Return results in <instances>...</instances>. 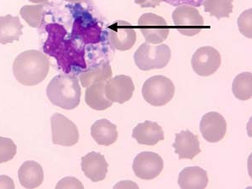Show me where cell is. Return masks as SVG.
Instances as JSON below:
<instances>
[{
	"label": "cell",
	"mask_w": 252,
	"mask_h": 189,
	"mask_svg": "<svg viewBox=\"0 0 252 189\" xmlns=\"http://www.w3.org/2000/svg\"><path fill=\"white\" fill-rule=\"evenodd\" d=\"M48 37L44 43L43 52L57 60L59 68L66 74L74 69H87L85 48L69 35L64 26L60 24L46 25Z\"/></svg>",
	"instance_id": "obj_1"
},
{
	"label": "cell",
	"mask_w": 252,
	"mask_h": 189,
	"mask_svg": "<svg viewBox=\"0 0 252 189\" xmlns=\"http://www.w3.org/2000/svg\"><path fill=\"white\" fill-rule=\"evenodd\" d=\"M49 69L48 58L37 50H28L20 53L13 64L14 76L25 86H34L43 82Z\"/></svg>",
	"instance_id": "obj_2"
},
{
	"label": "cell",
	"mask_w": 252,
	"mask_h": 189,
	"mask_svg": "<svg viewBox=\"0 0 252 189\" xmlns=\"http://www.w3.org/2000/svg\"><path fill=\"white\" fill-rule=\"evenodd\" d=\"M46 95L56 106L66 110L74 109L80 103L79 81L73 75H58L49 83Z\"/></svg>",
	"instance_id": "obj_3"
},
{
	"label": "cell",
	"mask_w": 252,
	"mask_h": 189,
	"mask_svg": "<svg viewBox=\"0 0 252 189\" xmlns=\"http://www.w3.org/2000/svg\"><path fill=\"white\" fill-rule=\"evenodd\" d=\"M68 7L74 20L71 37L83 46L99 43L102 40V28L97 20L78 3Z\"/></svg>",
	"instance_id": "obj_4"
},
{
	"label": "cell",
	"mask_w": 252,
	"mask_h": 189,
	"mask_svg": "<svg viewBox=\"0 0 252 189\" xmlns=\"http://www.w3.org/2000/svg\"><path fill=\"white\" fill-rule=\"evenodd\" d=\"M172 52L166 44L152 46L144 43L139 46L134 55V61L138 68L142 71L164 68L169 63Z\"/></svg>",
	"instance_id": "obj_5"
},
{
	"label": "cell",
	"mask_w": 252,
	"mask_h": 189,
	"mask_svg": "<svg viewBox=\"0 0 252 189\" xmlns=\"http://www.w3.org/2000/svg\"><path fill=\"white\" fill-rule=\"evenodd\" d=\"M174 94L175 86L172 81L161 75L148 78L142 88L144 99L152 106L166 105L172 100Z\"/></svg>",
	"instance_id": "obj_6"
},
{
	"label": "cell",
	"mask_w": 252,
	"mask_h": 189,
	"mask_svg": "<svg viewBox=\"0 0 252 189\" xmlns=\"http://www.w3.org/2000/svg\"><path fill=\"white\" fill-rule=\"evenodd\" d=\"M172 20L177 31L186 36H194L204 29V18L192 6H178L172 13Z\"/></svg>",
	"instance_id": "obj_7"
},
{
	"label": "cell",
	"mask_w": 252,
	"mask_h": 189,
	"mask_svg": "<svg viewBox=\"0 0 252 189\" xmlns=\"http://www.w3.org/2000/svg\"><path fill=\"white\" fill-rule=\"evenodd\" d=\"M138 26L146 43H161L169 34V26L165 19L152 13H146L141 16L138 20Z\"/></svg>",
	"instance_id": "obj_8"
},
{
	"label": "cell",
	"mask_w": 252,
	"mask_h": 189,
	"mask_svg": "<svg viewBox=\"0 0 252 189\" xmlns=\"http://www.w3.org/2000/svg\"><path fill=\"white\" fill-rule=\"evenodd\" d=\"M52 143L58 146H72L78 143V127L64 115L57 113L51 118Z\"/></svg>",
	"instance_id": "obj_9"
},
{
	"label": "cell",
	"mask_w": 252,
	"mask_h": 189,
	"mask_svg": "<svg viewBox=\"0 0 252 189\" xmlns=\"http://www.w3.org/2000/svg\"><path fill=\"white\" fill-rule=\"evenodd\" d=\"M191 64L196 74L201 77H209L220 67V54L211 46L200 47L192 56Z\"/></svg>",
	"instance_id": "obj_10"
},
{
	"label": "cell",
	"mask_w": 252,
	"mask_h": 189,
	"mask_svg": "<svg viewBox=\"0 0 252 189\" xmlns=\"http://www.w3.org/2000/svg\"><path fill=\"white\" fill-rule=\"evenodd\" d=\"M163 166V160L158 154L143 152L136 156L132 168L137 178L142 180H152L160 174Z\"/></svg>",
	"instance_id": "obj_11"
},
{
	"label": "cell",
	"mask_w": 252,
	"mask_h": 189,
	"mask_svg": "<svg viewBox=\"0 0 252 189\" xmlns=\"http://www.w3.org/2000/svg\"><path fill=\"white\" fill-rule=\"evenodd\" d=\"M109 40L116 50L128 51L135 44L136 32L129 22L118 20L109 27Z\"/></svg>",
	"instance_id": "obj_12"
},
{
	"label": "cell",
	"mask_w": 252,
	"mask_h": 189,
	"mask_svg": "<svg viewBox=\"0 0 252 189\" xmlns=\"http://www.w3.org/2000/svg\"><path fill=\"white\" fill-rule=\"evenodd\" d=\"M135 85L132 78L126 75H119L109 78L105 83V94L113 103H124L133 96Z\"/></svg>",
	"instance_id": "obj_13"
},
{
	"label": "cell",
	"mask_w": 252,
	"mask_h": 189,
	"mask_svg": "<svg viewBox=\"0 0 252 189\" xmlns=\"http://www.w3.org/2000/svg\"><path fill=\"white\" fill-rule=\"evenodd\" d=\"M226 121L217 112H209L200 121V132L203 137L209 143H217L225 136Z\"/></svg>",
	"instance_id": "obj_14"
},
{
	"label": "cell",
	"mask_w": 252,
	"mask_h": 189,
	"mask_svg": "<svg viewBox=\"0 0 252 189\" xmlns=\"http://www.w3.org/2000/svg\"><path fill=\"white\" fill-rule=\"evenodd\" d=\"M109 164L104 156L92 152L82 158V170L87 178L97 183L106 178Z\"/></svg>",
	"instance_id": "obj_15"
},
{
	"label": "cell",
	"mask_w": 252,
	"mask_h": 189,
	"mask_svg": "<svg viewBox=\"0 0 252 189\" xmlns=\"http://www.w3.org/2000/svg\"><path fill=\"white\" fill-rule=\"evenodd\" d=\"M172 147L175 149V153L178 155L179 160H192L201 152L198 135L189 130H183L177 134Z\"/></svg>",
	"instance_id": "obj_16"
},
{
	"label": "cell",
	"mask_w": 252,
	"mask_h": 189,
	"mask_svg": "<svg viewBox=\"0 0 252 189\" xmlns=\"http://www.w3.org/2000/svg\"><path fill=\"white\" fill-rule=\"evenodd\" d=\"M132 137L141 145L155 146L158 142L163 141L164 131L158 123L145 121L135 126L132 132Z\"/></svg>",
	"instance_id": "obj_17"
},
{
	"label": "cell",
	"mask_w": 252,
	"mask_h": 189,
	"mask_svg": "<svg viewBox=\"0 0 252 189\" xmlns=\"http://www.w3.org/2000/svg\"><path fill=\"white\" fill-rule=\"evenodd\" d=\"M18 177L20 183L26 189H36L40 187L44 179L42 166L36 161H26L20 166Z\"/></svg>",
	"instance_id": "obj_18"
},
{
	"label": "cell",
	"mask_w": 252,
	"mask_h": 189,
	"mask_svg": "<svg viewBox=\"0 0 252 189\" xmlns=\"http://www.w3.org/2000/svg\"><path fill=\"white\" fill-rule=\"evenodd\" d=\"M208 184V173L199 166L186 167L178 177V185L181 189H205Z\"/></svg>",
	"instance_id": "obj_19"
},
{
	"label": "cell",
	"mask_w": 252,
	"mask_h": 189,
	"mask_svg": "<svg viewBox=\"0 0 252 189\" xmlns=\"http://www.w3.org/2000/svg\"><path fill=\"white\" fill-rule=\"evenodd\" d=\"M91 135L97 145L110 146L117 141V126L106 119H102L91 126Z\"/></svg>",
	"instance_id": "obj_20"
},
{
	"label": "cell",
	"mask_w": 252,
	"mask_h": 189,
	"mask_svg": "<svg viewBox=\"0 0 252 189\" xmlns=\"http://www.w3.org/2000/svg\"><path fill=\"white\" fill-rule=\"evenodd\" d=\"M23 28L18 16L7 15L0 17V44L6 45L18 41L23 34Z\"/></svg>",
	"instance_id": "obj_21"
},
{
	"label": "cell",
	"mask_w": 252,
	"mask_h": 189,
	"mask_svg": "<svg viewBox=\"0 0 252 189\" xmlns=\"http://www.w3.org/2000/svg\"><path fill=\"white\" fill-rule=\"evenodd\" d=\"M106 81L97 82L87 88L85 91V102L91 109L105 110L112 106L113 102L109 100L105 94Z\"/></svg>",
	"instance_id": "obj_22"
},
{
	"label": "cell",
	"mask_w": 252,
	"mask_h": 189,
	"mask_svg": "<svg viewBox=\"0 0 252 189\" xmlns=\"http://www.w3.org/2000/svg\"><path fill=\"white\" fill-rule=\"evenodd\" d=\"M112 75L113 72L109 62L103 61L81 73V83L83 88H89L97 82L109 80Z\"/></svg>",
	"instance_id": "obj_23"
},
{
	"label": "cell",
	"mask_w": 252,
	"mask_h": 189,
	"mask_svg": "<svg viewBox=\"0 0 252 189\" xmlns=\"http://www.w3.org/2000/svg\"><path fill=\"white\" fill-rule=\"evenodd\" d=\"M233 94L240 100H249L252 97V72H242L237 75L232 83Z\"/></svg>",
	"instance_id": "obj_24"
},
{
	"label": "cell",
	"mask_w": 252,
	"mask_h": 189,
	"mask_svg": "<svg viewBox=\"0 0 252 189\" xmlns=\"http://www.w3.org/2000/svg\"><path fill=\"white\" fill-rule=\"evenodd\" d=\"M204 11L220 20L229 18L233 11V0H204Z\"/></svg>",
	"instance_id": "obj_25"
},
{
	"label": "cell",
	"mask_w": 252,
	"mask_h": 189,
	"mask_svg": "<svg viewBox=\"0 0 252 189\" xmlns=\"http://www.w3.org/2000/svg\"><path fill=\"white\" fill-rule=\"evenodd\" d=\"M20 15L30 26L33 28H38L44 20V6H24L20 9Z\"/></svg>",
	"instance_id": "obj_26"
},
{
	"label": "cell",
	"mask_w": 252,
	"mask_h": 189,
	"mask_svg": "<svg viewBox=\"0 0 252 189\" xmlns=\"http://www.w3.org/2000/svg\"><path fill=\"white\" fill-rule=\"evenodd\" d=\"M17 146L9 138L0 137V164L5 163L15 158Z\"/></svg>",
	"instance_id": "obj_27"
},
{
	"label": "cell",
	"mask_w": 252,
	"mask_h": 189,
	"mask_svg": "<svg viewBox=\"0 0 252 189\" xmlns=\"http://www.w3.org/2000/svg\"><path fill=\"white\" fill-rule=\"evenodd\" d=\"M252 9L244 11L238 19V27L241 34L246 37H252Z\"/></svg>",
	"instance_id": "obj_28"
},
{
	"label": "cell",
	"mask_w": 252,
	"mask_h": 189,
	"mask_svg": "<svg viewBox=\"0 0 252 189\" xmlns=\"http://www.w3.org/2000/svg\"><path fill=\"white\" fill-rule=\"evenodd\" d=\"M57 189H83V184L77 178H66L61 180L56 187Z\"/></svg>",
	"instance_id": "obj_29"
},
{
	"label": "cell",
	"mask_w": 252,
	"mask_h": 189,
	"mask_svg": "<svg viewBox=\"0 0 252 189\" xmlns=\"http://www.w3.org/2000/svg\"><path fill=\"white\" fill-rule=\"evenodd\" d=\"M165 3L172 6L189 5L192 7H200L204 0H162Z\"/></svg>",
	"instance_id": "obj_30"
},
{
	"label": "cell",
	"mask_w": 252,
	"mask_h": 189,
	"mask_svg": "<svg viewBox=\"0 0 252 189\" xmlns=\"http://www.w3.org/2000/svg\"><path fill=\"white\" fill-rule=\"evenodd\" d=\"M136 4H139L141 8H156L159 5L162 0H134Z\"/></svg>",
	"instance_id": "obj_31"
},
{
	"label": "cell",
	"mask_w": 252,
	"mask_h": 189,
	"mask_svg": "<svg viewBox=\"0 0 252 189\" xmlns=\"http://www.w3.org/2000/svg\"><path fill=\"white\" fill-rule=\"evenodd\" d=\"M0 189H15V184L7 176H0Z\"/></svg>",
	"instance_id": "obj_32"
},
{
	"label": "cell",
	"mask_w": 252,
	"mask_h": 189,
	"mask_svg": "<svg viewBox=\"0 0 252 189\" xmlns=\"http://www.w3.org/2000/svg\"><path fill=\"white\" fill-rule=\"evenodd\" d=\"M30 2H32V3H43V2H46L47 0H29Z\"/></svg>",
	"instance_id": "obj_33"
},
{
	"label": "cell",
	"mask_w": 252,
	"mask_h": 189,
	"mask_svg": "<svg viewBox=\"0 0 252 189\" xmlns=\"http://www.w3.org/2000/svg\"><path fill=\"white\" fill-rule=\"evenodd\" d=\"M66 1L72 2V3H77V2H82V1H84V0H66Z\"/></svg>",
	"instance_id": "obj_34"
}]
</instances>
